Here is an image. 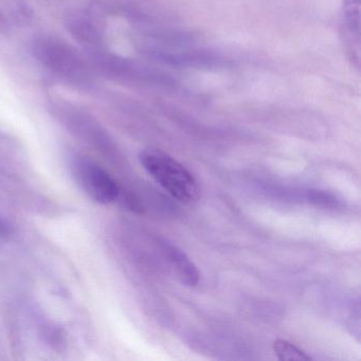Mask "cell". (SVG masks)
I'll use <instances>...</instances> for the list:
<instances>
[{
	"label": "cell",
	"mask_w": 361,
	"mask_h": 361,
	"mask_svg": "<svg viewBox=\"0 0 361 361\" xmlns=\"http://www.w3.org/2000/svg\"><path fill=\"white\" fill-rule=\"evenodd\" d=\"M147 174L169 194L183 204H192L200 197V185L194 175L164 151L145 149L139 156Z\"/></svg>",
	"instance_id": "6da1fadb"
},
{
	"label": "cell",
	"mask_w": 361,
	"mask_h": 361,
	"mask_svg": "<svg viewBox=\"0 0 361 361\" xmlns=\"http://www.w3.org/2000/svg\"><path fill=\"white\" fill-rule=\"evenodd\" d=\"M71 171L80 187L94 202L109 204L119 200L121 188L116 179L94 160L77 156L71 161Z\"/></svg>",
	"instance_id": "7a4b0ae2"
},
{
	"label": "cell",
	"mask_w": 361,
	"mask_h": 361,
	"mask_svg": "<svg viewBox=\"0 0 361 361\" xmlns=\"http://www.w3.org/2000/svg\"><path fill=\"white\" fill-rule=\"evenodd\" d=\"M158 245L164 259L169 262L181 283L189 287L197 286L200 281V272L187 253L168 240H159Z\"/></svg>",
	"instance_id": "3957f363"
},
{
	"label": "cell",
	"mask_w": 361,
	"mask_h": 361,
	"mask_svg": "<svg viewBox=\"0 0 361 361\" xmlns=\"http://www.w3.org/2000/svg\"><path fill=\"white\" fill-rule=\"evenodd\" d=\"M343 37L350 60L360 63V0H343Z\"/></svg>",
	"instance_id": "277c9868"
},
{
	"label": "cell",
	"mask_w": 361,
	"mask_h": 361,
	"mask_svg": "<svg viewBox=\"0 0 361 361\" xmlns=\"http://www.w3.org/2000/svg\"><path fill=\"white\" fill-rule=\"evenodd\" d=\"M272 350L276 358L283 361H308L312 360V357L298 348L295 344L291 343L288 340L276 339L272 343Z\"/></svg>",
	"instance_id": "5b68a950"
},
{
	"label": "cell",
	"mask_w": 361,
	"mask_h": 361,
	"mask_svg": "<svg viewBox=\"0 0 361 361\" xmlns=\"http://www.w3.org/2000/svg\"><path fill=\"white\" fill-rule=\"evenodd\" d=\"M12 233L11 225L6 219L0 217V238H5Z\"/></svg>",
	"instance_id": "8992f818"
}]
</instances>
